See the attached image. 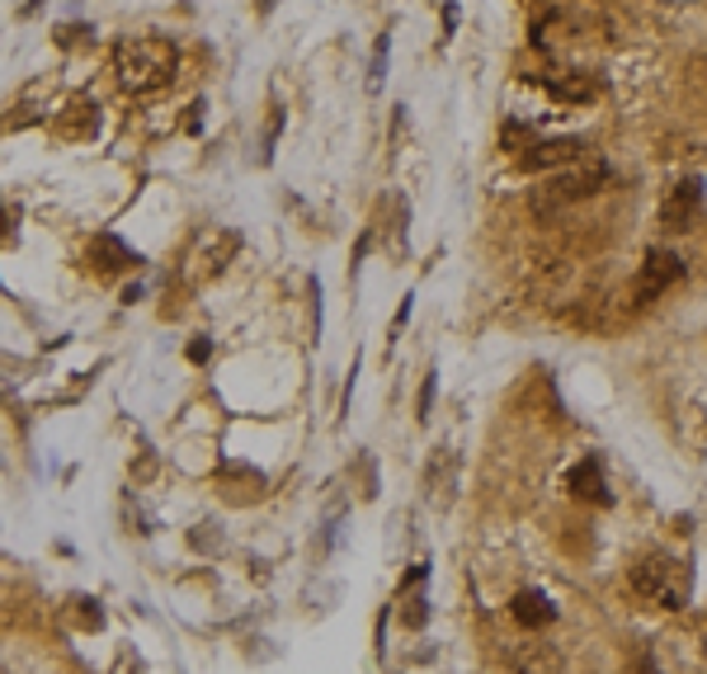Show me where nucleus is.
I'll return each instance as SVG.
<instances>
[{
	"label": "nucleus",
	"instance_id": "13",
	"mask_svg": "<svg viewBox=\"0 0 707 674\" xmlns=\"http://www.w3.org/2000/svg\"><path fill=\"white\" fill-rule=\"evenodd\" d=\"M208 354H212V345H208V340H203V335H199V340H193V345H189V359H193V364H203V359H208Z\"/></svg>",
	"mask_w": 707,
	"mask_h": 674
},
{
	"label": "nucleus",
	"instance_id": "10",
	"mask_svg": "<svg viewBox=\"0 0 707 674\" xmlns=\"http://www.w3.org/2000/svg\"><path fill=\"white\" fill-rule=\"evenodd\" d=\"M509 618H515L524 632H538V628H547L557 618V604L542 590H519L515 599H509Z\"/></svg>",
	"mask_w": 707,
	"mask_h": 674
},
{
	"label": "nucleus",
	"instance_id": "9",
	"mask_svg": "<svg viewBox=\"0 0 707 674\" xmlns=\"http://www.w3.org/2000/svg\"><path fill=\"white\" fill-rule=\"evenodd\" d=\"M453 486H457V453L453 449H439L424 467V491H430V505L444 509L453 501Z\"/></svg>",
	"mask_w": 707,
	"mask_h": 674
},
{
	"label": "nucleus",
	"instance_id": "6",
	"mask_svg": "<svg viewBox=\"0 0 707 674\" xmlns=\"http://www.w3.org/2000/svg\"><path fill=\"white\" fill-rule=\"evenodd\" d=\"M698 208H703V180H679L661 203V227H669V232H688L694 218H698Z\"/></svg>",
	"mask_w": 707,
	"mask_h": 674
},
{
	"label": "nucleus",
	"instance_id": "1",
	"mask_svg": "<svg viewBox=\"0 0 707 674\" xmlns=\"http://www.w3.org/2000/svg\"><path fill=\"white\" fill-rule=\"evenodd\" d=\"M180 71V52L170 39L156 33H137V39H118L114 43V76L128 95H156L166 91Z\"/></svg>",
	"mask_w": 707,
	"mask_h": 674
},
{
	"label": "nucleus",
	"instance_id": "2",
	"mask_svg": "<svg viewBox=\"0 0 707 674\" xmlns=\"http://www.w3.org/2000/svg\"><path fill=\"white\" fill-rule=\"evenodd\" d=\"M632 590L642 594L646 604H656L665 613H679V609H688V594H694V576H688V566L679 557L646 552L632 566Z\"/></svg>",
	"mask_w": 707,
	"mask_h": 674
},
{
	"label": "nucleus",
	"instance_id": "5",
	"mask_svg": "<svg viewBox=\"0 0 707 674\" xmlns=\"http://www.w3.org/2000/svg\"><path fill=\"white\" fill-rule=\"evenodd\" d=\"M585 141H576V137H552V141H534V147H528L524 156H519V166L524 170H566V166H580V161H585Z\"/></svg>",
	"mask_w": 707,
	"mask_h": 674
},
{
	"label": "nucleus",
	"instance_id": "16",
	"mask_svg": "<svg viewBox=\"0 0 707 674\" xmlns=\"http://www.w3.org/2000/svg\"><path fill=\"white\" fill-rule=\"evenodd\" d=\"M698 646H703V661H707V613L698 618Z\"/></svg>",
	"mask_w": 707,
	"mask_h": 674
},
{
	"label": "nucleus",
	"instance_id": "3",
	"mask_svg": "<svg viewBox=\"0 0 707 674\" xmlns=\"http://www.w3.org/2000/svg\"><path fill=\"white\" fill-rule=\"evenodd\" d=\"M609 180V166L604 161H594L590 170H585V161L580 166H571V170H557V175H547V180L534 189V212L538 218H561L571 203H580V199H590V193Z\"/></svg>",
	"mask_w": 707,
	"mask_h": 674
},
{
	"label": "nucleus",
	"instance_id": "15",
	"mask_svg": "<svg viewBox=\"0 0 707 674\" xmlns=\"http://www.w3.org/2000/svg\"><path fill=\"white\" fill-rule=\"evenodd\" d=\"M636 674H665L656 661H651V655H642V661H636Z\"/></svg>",
	"mask_w": 707,
	"mask_h": 674
},
{
	"label": "nucleus",
	"instance_id": "12",
	"mask_svg": "<svg viewBox=\"0 0 707 674\" xmlns=\"http://www.w3.org/2000/svg\"><path fill=\"white\" fill-rule=\"evenodd\" d=\"M424 618H430V609H424V594H411L401 609V623L405 628H424Z\"/></svg>",
	"mask_w": 707,
	"mask_h": 674
},
{
	"label": "nucleus",
	"instance_id": "8",
	"mask_svg": "<svg viewBox=\"0 0 707 674\" xmlns=\"http://www.w3.org/2000/svg\"><path fill=\"white\" fill-rule=\"evenodd\" d=\"M566 486H571L576 501L613 505V491H609V482H604V463H599V457H585V463H576L571 476H566Z\"/></svg>",
	"mask_w": 707,
	"mask_h": 674
},
{
	"label": "nucleus",
	"instance_id": "11",
	"mask_svg": "<svg viewBox=\"0 0 707 674\" xmlns=\"http://www.w3.org/2000/svg\"><path fill=\"white\" fill-rule=\"evenodd\" d=\"M91 264L99 274H118V270H133L137 264V251H128L118 236H109V232H99L95 241H91Z\"/></svg>",
	"mask_w": 707,
	"mask_h": 674
},
{
	"label": "nucleus",
	"instance_id": "7",
	"mask_svg": "<svg viewBox=\"0 0 707 674\" xmlns=\"http://www.w3.org/2000/svg\"><path fill=\"white\" fill-rule=\"evenodd\" d=\"M509 665H515V674H561V651L552 642H515L509 646Z\"/></svg>",
	"mask_w": 707,
	"mask_h": 674
},
{
	"label": "nucleus",
	"instance_id": "4",
	"mask_svg": "<svg viewBox=\"0 0 707 674\" xmlns=\"http://www.w3.org/2000/svg\"><path fill=\"white\" fill-rule=\"evenodd\" d=\"M679 278H684V260L675 251H646V264L636 274V303H656Z\"/></svg>",
	"mask_w": 707,
	"mask_h": 674
},
{
	"label": "nucleus",
	"instance_id": "14",
	"mask_svg": "<svg viewBox=\"0 0 707 674\" xmlns=\"http://www.w3.org/2000/svg\"><path fill=\"white\" fill-rule=\"evenodd\" d=\"M430 397H434V372H430V382H424V392H420V420H430Z\"/></svg>",
	"mask_w": 707,
	"mask_h": 674
}]
</instances>
